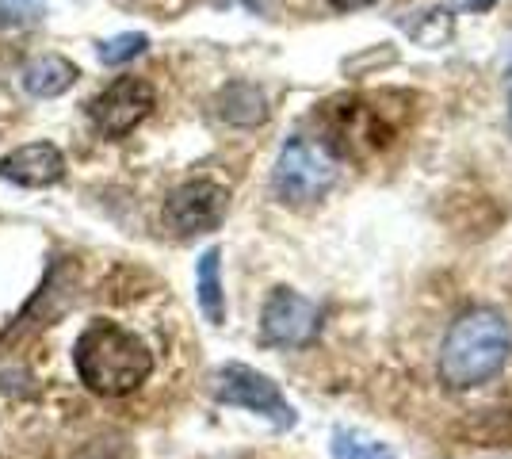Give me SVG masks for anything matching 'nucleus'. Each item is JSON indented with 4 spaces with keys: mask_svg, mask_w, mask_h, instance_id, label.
<instances>
[{
    "mask_svg": "<svg viewBox=\"0 0 512 459\" xmlns=\"http://www.w3.org/2000/svg\"><path fill=\"white\" fill-rule=\"evenodd\" d=\"M512 356V329L501 310L474 306L459 314L444 333L436 372L451 391H478L505 372Z\"/></svg>",
    "mask_w": 512,
    "mask_h": 459,
    "instance_id": "obj_1",
    "label": "nucleus"
},
{
    "mask_svg": "<svg viewBox=\"0 0 512 459\" xmlns=\"http://www.w3.org/2000/svg\"><path fill=\"white\" fill-rule=\"evenodd\" d=\"M73 364L88 391L96 394H130L138 391L153 375V352L150 345L119 322H92L73 345Z\"/></svg>",
    "mask_w": 512,
    "mask_h": 459,
    "instance_id": "obj_2",
    "label": "nucleus"
},
{
    "mask_svg": "<svg viewBox=\"0 0 512 459\" xmlns=\"http://www.w3.org/2000/svg\"><path fill=\"white\" fill-rule=\"evenodd\" d=\"M333 184H337V161L306 138H287V146L276 157V169H272L276 196L299 207V203L321 199Z\"/></svg>",
    "mask_w": 512,
    "mask_h": 459,
    "instance_id": "obj_3",
    "label": "nucleus"
},
{
    "mask_svg": "<svg viewBox=\"0 0 512 459\" xmlns=\"http://www.w3.org/2000/svg\"><path fill=\"white\" fill-rule=\"evenodd\" d=\"M211 394L214 402H222V406H237V410L268 417L276 429H295L299 425V414L283 398V391H279L268 375L249 368V364H226V368H218L211 379Z\"/></svg>",
    "mask_w": 512,
    "mask_h": 459,
    "instance_id": "obj_4",
    "label": "nucleus"
},
{
    "mask_svg": "<svg viewBox=\"0 0 512 459\" xmlns=\"http://www.w3.org/2000/svg\"><path fill=\"white\" fill-rule=\"evenodd\" d=\"M230 211V192L214 180H188L180 188H172L165 199V211L161 219L169 226L176 238H199V234H211L222 226Z\"/></svg>",
    "mask_w": 512,
    "mask_h": 459,
    "instance_id": "obj_5",
    "label": "nucleus"
},
{
    "mask_svg": "<svg viewBox=\"0 0 512 459\" xmlns=\"http://www.w3.org/2000/svg\"><path fill=\"white\" fill-rule=\"evenodd\" d=\"M157 108V92L142 77H119L88 104L92 127L104 138H127L134 127H142Z\"/></svg>",
    "mask_w": 512,
    "mask_h": 459,
    "instance_id": "obj_6",
    "label": "nucleus"
},
{
    "mask_svg": "<svg viewBox=\"0 0 512 459\" xmlns=\"http://www.w3.org/2000/svg\"><path fill=\"white\" fill-rule=\"evenodd\" d=\"M260 329L279 349H306L321 329V310L314 299H306L291 287H276L260 310Z\"/></svg>",
    "mask_w": 512,
    "mask_h": 459,
    "instance_id": "obj_7",
    "label": "nucleus"
},
{
    "mask_svg": "<svg viewBox=\"0 0 512 459\" xmlns=\"http://www.w3.org/2000/svg\"><path fill=\"white\" fill-rule=\"evenodd\" d=\"M0 176L20 188H50L65 176V153L54 142H27L0 157Z\"/></svg>",
    "mask_w": 512,
    "mask_h": 459,
    "instance_id": "obj_8",
    "label": "nucleus"
},
{
    "mask_svg": "<svg viewBox=\"0 0 512 459\" xmlns=\"http://www.w3.org/2000/svg\"><path fill=\"white\" fill-rule=\"evenodd\" d=\"M81 69L73 66L62 54H43V58H31L27 66L20 69V85L27 96H39V100H54L69 88L77 85Z\"/></svg>",
    "mask_w": 512,
    "mask_h": 459,
    "instance_id": "obj_9",
    "label": "nucleus"
},
{
    "mask_svg": "<svg viewBox=\"0 0 512 459\" xmlns=\"http://www.w3.org/2000/svg\"><path fill=\"white\" fill-rule=\"evenodd\" d=\"M214 108L218 119H226L230 127H260L268 119V96L249 81H234L218 92Z\"/></svg>",
    "mask_w": 512,
    "mask_h": 459,
    "instance_id": "obj_10",
    "label": "nucleus"
},
{
    "mask_svg": "<svg viewBox=\"0 0 512 459\" xmlns=\"http://www.w3.org/2000/svg\"><path fill=\"white\" fill-rule=\"evenodd\" d=\"M195 295H199V310L211 326H222L226 322V291H222V253L218 249H207L199 257V268H195Z\"/></svg>",
    "mask_w": 512,
    "mask_h": 459,
    "instance_id": "obj_11",
    "label": "nucleus"
},
{
    "mask_svg": "<svg viewBox=\"0 0 512 459\" xmlns=\"http://www.w3.org/2000/svg\"><path fill=\"white\" fill-rule=\"evenodd\" d=\"M333 459H394V452L383 440H371L356 429H337L333 433Z\"/></svg>",
    "mask_w": 512,
    "mask_h": 459,
    "instance_id": "obj_12",
    "label": "nucleus"
},
{
    "mask_svg": "<svg viewBox=\"0 0 512 459\" xmlns=\"http://www.w3.org/2000/svg\"><path fill=\"white\" fill-rule=\"evenodd\" d=\"M150 50V35H142V31H123V35H115V39H104V43L96 46V54H100V62L104 66H127L134 58H142Z\"/></svg>",
    "mask_w": 512,
    "mask_h": 459,
    "instance_id": "obj_13",
    "label": "nucleus"
},
{
    "mask_svg": "<svg viewBox=\"0 0 512 459\" xmlns=\"http://www.w3.org/2000/svg\"><path fill=\"white\" fill-rule=\"evenodd\" d=\"M325 4H333L337 12H360V8H371V4H379V0H325Z\"/></svg>",
    "mask_w": 512,
    "mask_h": 459,
    "instance_id": "obj_14",
    "label": "nucleus"
},
{
    "mask_svg": "<svg viewBox=\"0 0 512 459\" xmlns=\"http://www.w3.org/2000/svg\"><path fill=\"white\" fill-rule=\"evenodd\" d=\"M463 4H470V8H486L490 0H463Z\"/></svg>",
    "mask_w": 512,
    "mask_h": 459,
    "instance_id": "obj_15",
    "label": "nucleus"
}]
</instances>
